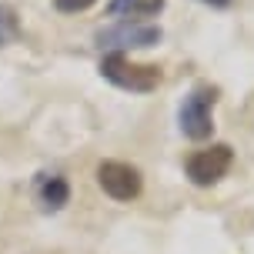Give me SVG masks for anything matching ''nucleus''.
Listing matches in <instances>:
<instances>
[{"label": "nucleus", "mask_w": 254, "mask_h": 254, "mask_svg": "<svg viewBox=\"0 0 254 254\" xmlns=\"http://www.w3.org/2000/svg\"><path fill=\"white\" fill-rule=\"evenodd\" d=\"M97 0H54V7L61 13H80V10H87V7H94Z\"/></svg>", "instance_id": "9"}, {"label": "nucleus", "mask_w": 254, "mask_h": 254, "mask_svg": "<svg viewBox=\"0 0 254 254\" xmlns=\"http://www.w3.org/2000/svg\"><path fill=\"white\" fill-rule=\"evenodd\" d=\"M231 164H234V151H231L228 144H211V147H204V151L190 154L184 171H188L190 184L211 188V184H217V181L231 171Z\"/></svg>", "instance_id": "4"}, {"label": "nucleus", "mask_w": 254, "mask_h": 254, "mask_svg": "<svg viewBox=\"0 0 254 254\" xmlns=\"http://www.w3.org/2000/svg\"><path fill=\"white\" fill-rule=\"evenodd\" d=\"M97 184L107 197H114V201H134L144 188V181H140V171L134 164H124V161H104L97 167Z\"/></svg>", "instance_id": "5"}, {"label": "nucleus", "mask_w": 254, "mask_h": 254, "mask_svg": "<svg viewBox=\"0 0 254 254\" xmlns=\"http://www.w3.org/2000/svg\"><path fill=\"white\" fill-rule=\"evenodd\" d=\"M34 190H37V201L44 211H61L64 204L70 201V184L61 174H37Z\"/></svg>", "instance_id": "6"}, {"label": "nucleus", "mask_w": 254, "mask_h": 254, "mask_svg": "<svg viewBox=\"0 0 254 254\" xmlns=\"http://www.w3.org/2000/svg\"><path fill=\"white\" fill-rule=\"evenodd\" d=\"M214 104H217V87L197 84L178 107V124L181 134L190 140H207L214 134Z\"/></svg>", "instance_id": "1"}, {"label": "nucleus", "mask_w": 254, "mask_h": 254, "mask_svg": "<svg viewBox=\"0 0 254 254\" xmlns=\"http://www.w3.org/2000/svg\"><path fill=\"white\" fill-rule=\"evenodd\" d=\"M101 74L121 90H130V94H151L157 84H161V70L151 67V64H134L127 61L124 54H107L101 61Z\"/></svg>", "instance_id": "3"}, {"label": "nucleus", "mask_w": 254, "mask_h": 254, "mask_svg": "<svg viewBox=\"0 0 254 254\" xmlns=\"http://www.w3.org/2000/svg\"><path fill=\"white\" fill-rule=\"evenodd\" d=\"M17 37H20V20H17V13H13V7H7V3H0V47H7V44H13Z\"/></svg>", "instance_id": "8"}, {"label": "nucleus", "mask_w": 254, "mask_h": 254, "mask_svg": "<svg viewBox=\"0 0 254 254\" xmlns=\"http://www.w3.org/2000/svg\"><path fill=\"white\" fill-rule=\"evenodd\" d=\"M167 0H111L107 3V17H121L130 24H144L164 10Z\"/></svg>", "instance_id": "7"}, {"label": "nucleus", "mask_w": 254, "mask_h": 254, "mask_svg": "<svg viewBox=\"0 0 254 254\" xmlns=\"http://www.w3.org/2000/svg\"><path fill=\"white\" fill-rule=\"evenodd\" d=\"M201 3H211V7H228L231 0H201Z\"/></svg>", "instance_id": "10"}, {"label": "nucleus", "mask_w": 254, "mask_h": 254, "mask_svg": "<svg viewBox=\"0 0 254 254\" xmlns=\"http://www.w3.org/2000/svg\"><path fill=\"white\" fill-rule=\"evenodd\" d=\"M161 27L154 24H130V20H117L114 27H101L94 34V44L107 54H124V51H144V47H157L161 44Z\"/></svg>", "instance_id": "2"}]
</instances>
